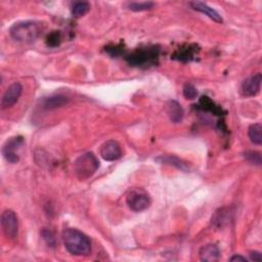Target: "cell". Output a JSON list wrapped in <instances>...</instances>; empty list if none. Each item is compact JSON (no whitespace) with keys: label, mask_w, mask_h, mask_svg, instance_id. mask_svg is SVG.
Wrapping results in <instances>:
<instances>
[{"label":"cell","mask_w":262,"mask_h":262,"mask_svg":"<svg viewBox=\"0 0 262 262\" xmlns=\"http://www.w3.org/2000/svg\"><path fill=\"white\" fill-rule=\"evenodd\" d=\"M63 242L69 253L75 256H87L91 252V243L86 234L76 228L63 231Z\"/></svg>","instance_id":"6da1fadb"},{"label":"cell","mask_w":262,"mask_h":262,"mask_svg":"<svg viewBox=\"0 0 262 262\" xmlns=\"http://www.w3.org/2000/svg\"><path fill=\"white\" fill-rule=\"evenodd\" d=\"M262 77L261 74L258 73L256 75H253L249 78H247L242 84V93L245 96H255L259 91L261 87Z\"/></svg>","instance_id":"30bf717a"},{"label":"cell","mask_w":262,"mask_h":262,"mask_svg":"<svg viewBox=\"0 0 262 262\" xmlns=\"http://www.w3.org/2000/svg\"><path fill=\"white\" fill-rule=\"evenodd\" d=\"M156 161L160 164H166L170 165V166H174L186 172L189 171V166L187 165V163L175 156H160L159 158L156 159Z\"/></svg>","instance_id":"5bb4252c"},{"label":"cell","mask_w":262,"mask_h":262,"mask_svg":"<svg viewBox=\"0 0 262 262\" xmlns=\"http://www.w3.org/2000/svg\"><path fill=\"white\" fill-rule=\"evenodd\" d=\"M250 257L252 261H256V262H261L262 261V255L259 252H251L250 253Z\"/></svg>","instance_id":"d4e9b609"},{"label":"cell","mask_w":262,"mask_h":262,"mask_svg":"<svg viewBox=\"0 0 262 262\" xmlns=\"http://www.w3.org/2000/svg\"><path fill=\"white\" fill-rule=\"evenodd\" d=\"M41 107L45 110H54L61 108L69 103V99L64 95H51L48 98H43L41 100Z\"/></svg>","instance_id":"4fadbf2b"},{"label":"cell","mask_w":262,"mask_h":262,"mask_svg":"<svg viewBox=\"0 0 262 262\" xmlns=\"http://www.w3.org/2000/svg\"><path fill=\"white\" fill-rule=\"evenodd\" d=\"M245 159H247L252 164L258 165V166L261 165V154L258 153V151H247L245 154Z\"/></svg>","instance_id":"7402d4cb"},{"label":"cell","mask_w":262,"mask_h":262,"mask_svg":"<svg viewBox=\"0 0 262 262\" xmlns=\"http://www.w3.org/2000/svg\"><path fill=\"white\" fill-rule=\"evenodd\" d=\"M101 156L106 161H115L121 158L122 150L116 141H108L101 148Z\"/></svg>","instance_id":"9c48e42d"},{"label":"cell","mask_w":262,"mask_h":262,"mask_svg":"<svg viewBox=\"0 0 262 262\" xmlns=\"http://www.w3.org/2000/svg\"><path fill=\"white\" fill-rule=\"evenodd\" d=\"M200 107L204 111H209L216 116H222L223 115V109H220L217 107L208 96H202L200 100Z\"/></svg>","instance_id":"e0dca14e"},{"label":"cell","mask_w":262,"mask_h":262,"mask_svg":"<svg viewBox=\"0 0 262 262\" xmlns=\"http://www.w3.org/2000/svg\"><path fill=\"white\" fill-rule=\"evenodd\" d=\"M24 139L22 136H15L9 139L2 148V155L4 159L10 163L16 164L20 161L18 150L23 146Z\"/></svg>","instance_id":"8992f818"},{"label":"cell","mask_w":262,"mask_h":262,"mask_svg":"<svg viewBox=\"0 0 262 262\" xmlns=\"http://www.w3.org/2000/svg\"><path fill=\"white\" fill-rule=\"evenodd\" d=\"M61 43V34L60 32H52L48 37H47V45L54 47L58 46Z\"/></svg>","instance_id":"603a6c76"},{"label":"cell","mask_w":262,"mask_h":262,"mask_svg":"<svg viewBox=\"0 0 262 262\" xmlns=\"http://www.w3.org/2000/svg\"><path fill=\"white\" fill-rule=\"evenodd\" d=\"M184 95L187 100H195L198 95V90L194 85L187 83L184 87Z\"/></svg>","instance_id":"44dd1931"},{"label":"cell","mask_w":262,"mask_h":262,"mask_svg":"<svg viewBox=\"0 0 262 262\" xmlns=\"http://www.w3.org/2000/svg\"><path fill=\"white\" fill-rule=\"evenodd\" d=\"M229 260H230V261H232V262H236V261L247 262V259H246L245 257H243V256H240V255H234V256H232V257H231Z\"/></svg>","instance_id":"484cf974"},{"label":"cell","mask_w":262,"mask_h":262,"mask_svg":"<svg viewBox=\"0 0 262 262\" xmlns=\"http://www.w3.org/2000/svg\"><path fill=\"white\" fill-rule=\"evenodd\" d=\"M22 92H23V86L21 83H19V82H15V83L10 84L2 96L1 108L7 109L12 107L19 101L20 96L22 95Z\"/></svg>","instance_id":"ba28073f"},{"label":"cell","mask_w":262,"mask_h":262,"mask_svg":"<svg viewBox=\"0 0 262 262\" xmlns=\"http://www.w3.org/2000/svg\"><path fill=\"white\" fill-rule=\"evenodd\" d=\"M167 114L173 123H179L184 118V109L176 101H170L167 105Z\"/></svg>","instance_id":"9a60e30c"},{"label":"cell","mask_w":262,"mask_h":262,"mask_svg":"<svg viewBox=\"0 0 262 262\" xmlns=\"http://www.w3.org/2000/svg\"><path fill=\"white\" fill-rule=\"evenodd\" d=\"M160 49L156 46L139 48L126 57V61L132 67H150L155 66L159 60Z\"/></svg>","instance_id":"3957f363"},{"label":"cell","mask_w":262,"mask_h":262,"mask_svg":"<svg viewBox=\"0 0 262 262\" xmlns=\"http://www.w3.org/2000/svg\"><path fill=\"white\" fill-rule=\"evenodd\" d=\"M40 34V28L37 23L26 21L13 25L9 29L10 37L19 43H33Z\"/></svg>","instance_id":"7a4b0ae2"},{"label":"cell","mask_w":262,"mask_h":262,"mask_svg":"<svg viewBox=\"0 0 262 262\" xmlns=\"http://www.w3.org/2000/svg\"><path fill=\"white\" fill-rule=\"evenodd\" d=\"M42 237L50 247L56 246V238H54L53 233L50 230L44 228L42 231Z\"/></svg>","instance_id":"cb8c5ba5"},{"label":"cell","mask_w":262,"mask_h":262,"mask_svg":"<svg viewBox=\"0 0 262 262\" xmlns=\"http://www.w3.org/2000/svg\"><path fill=\"white\" fill-rule=\"evenodd\" d=\"M1 227L5 237L15 239L18 234L19 223L16 213L12 210H5L1 215Z\"/></svg>","instance_id":"52a82bcc"},{"label":"cell","mask_w":262,"mask_h":262,"mask_svg":"<svg viewBox=\"0 0 262 262\" xmlns=\"http://www.w3.org/2000/svg\"><path fill=\"white\" fill-rule=\"evenodd\" d=\"M90 10V4L86 1L75 2L72 6V16L76 19L84 17Z\"/></svg>","instance_id":"d6986e66"},{"label":"cell","mask_w":262,"mask_h":262,"mask_svg":"<svg viewBox=\"0 0 262 262\" xmlns=\"http://www.w3.org/2000/svg\"><path fill=\"white\" fill-rule=\"evenodd\" d=\"M189 5L194 8L197 11H200L204 15H206L208 18H210L211 20H213L216 23H223V18L220 17L219 13L213 9L212 7H210L208 4H206L204 2L201 1H192L189 3Z\"/></svg>","instance_id":"8fae6325"},{"label":"cell","mask_w":262,"mask_h":262,"mask_svg":"<svg viewBox=\"0 0 262 262\" xmlns=\"http://www.w3.org/2000/svg\"><path fill=\"white\" fill-rule=\"evenodd\" d=\"M197 51L198 50H197L196 45H189V46H187L186 48H182V49L177 50L173 54V59L182 61V62H189L191 60H194V57Z\"/></svg>","instance_id":"2e32d148"},{"label":"cell","mask_w":262,"mask_h":262,"mask_svg":"<svg viewBox=\"0 0 262 262\" xmlns=\"http://www.w3.org/2000/svg\"><path fill=\"white\" fill-rule=\"evenodd\" d=\"M199 255L202 261L214 262L219 259L220 251H219V248L215 244H208L201 248Z\"/></svg>","instance_id":"7c38bea8"},{"label":"cell","mask_w":262,"mask_h":262,"mask_svg":"<svg viewBox=\"0 0 262 262\" xmlns=\"http://www.w3.org/2000/svg\"><path fill=\"white\" fill-rule=\"evenodd\" d=\"M248 135L253 144L260 146L262 144V126L260 123H255L248 129Z\"/></svg>","instance_id":"ac0fdd59"},{"label":"cell","mask_w":262,"mask_h":262,"mask_svg":"<svg viewBox=\"0 0 262 262\" xmlns=\"http://www.w3.org/2000/svg\"><path fill=\"white\" fill-rule=\"evenodd\" d=\"M126 202L129 208L135 212H142L150 205V199L143 189H133L127 195Z\"/></svg>","instance_id":"5b68a950"},{"label":"cell","mask_w":262,"mask_h":262,"mask_svg":"<svg viewBox=\"0 0 262 262\" xmlns=\"http://www.w3.org/2000/svg\"><path fill=\"white\" fill-rule=\"evenodd\" d=\"M154 7V3L148 1V2H130L128 3V8L133 11H145L149 10Z\"/></svg>","instance_id":"ffe728a7"},{"label":"cell","mask_w":262,"mask_h":262,"mask_svg":"<svg viewBox=\"0 0 262 262\" xmlns=\"http://www.w3.org/2000/svg\"><path fill=\"white\" fill-rule=\"evenodd\" d=\"M100 167V162L92 153H86L77 158L74 163V172L80 181L90 178Z\"/></svg>","instance_id":"277c9868"}]
</instances>
